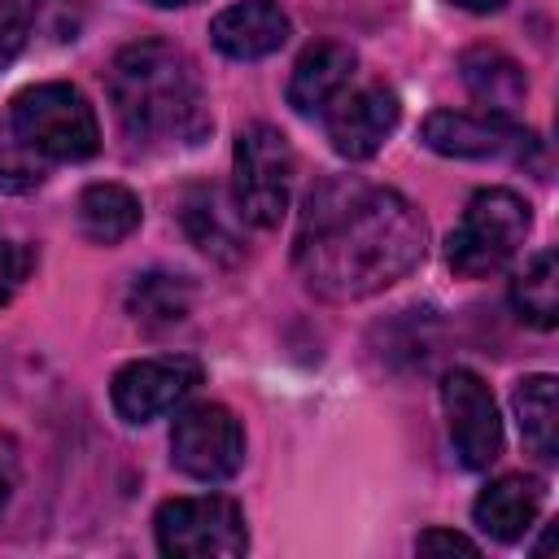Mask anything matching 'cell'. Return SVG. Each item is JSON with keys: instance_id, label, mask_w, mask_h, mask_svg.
<instances>
[{"instance_id": "cell-1", "label": "cell", "mask_w": 559, "mask_h": 559, "mask_svg": "<svg viewBox=\"0 0 559 559\" xmlns=\"http://www.w3.org/2000/svg\"><path fill=\"white\" fill-rule=\"evenodd\" d=\"M424 245L428 227L402 192L341 175L306 197L293 258L319 297L358 301L419 266Z\"/></svg>"}, {"instance_id": "cell-2", "label": "cell", "mask_w": 559, "mask_h": 559, "mask_svg": "<svg viewBox=\"0 0 559 559\" xmlns=\"http://www.w3.org/2000/svg\"><path fill=\"white\" fill-rule=\"evenodd\" d=\"M118 127L140 148H188L210 135V105L192 57L166 39L127 44L105 74Z\"/></svg>"}, {"instance_id": "cell-3", "label": "cell", "mask_w": 559, "mask_h": 559, "mask_svg": "<svg viewBox=\"0 0 559 559\" xmlns=\"http://www.w3.org/2000/svg\"><path fill=\"white\" fill-rule=\"evenodd\" d=\"M9 127L35 157H52V162L92 157L100 144L96 109L70 83H35L17 92L9 109Z\"/></svg>"}, {"instance_id": "cell-4", "label": "cell", "mask_w": 559, "mask_h": 559, "mask_svg": "<svg viewBox=\"0 0 559 559\" xmlns=\"http://www.w3.org/2000/svg\"><path fill=\"white\" fill-rule=\"evenodd\" d=\"M528 227H533V214H528L524 197H515L511 188H480L467 201L459 227L450 231L445 258H450L454 275L480 280L520 253Z\"/></svg>"}, {"instance_id": "cell-5", "label": "cell", "mask_w": 559, "mask_h": 559, "mask_svg": "<svg viewBox=\"0 0 559 559\" xmlns=\"http://www.w3.org/2000/svg\"><path fill=\"white\" fill-rule=\"evenodd\" d=\"M293 175H297V157H293V148H288L280 127L253 122V127H245L236 135L231 192H236V210H240L245 223L275 227L288 214Z\"/></svg>"}, {"instance_id": "cell-6", "label": "cell", "mask_w": 559, "mask_h": 559, "mask_svg": "<svg viewBox=\"0 0 559 559\" xmlns=\"http://www.w3.org/2000/svg\"><path fill=\"white\" fill-rule=\"evenodd\" d=\"M153 533H157V550L170 559H236L249 550L245 515L223 493L162 502Z\"/></svg>"}, {"instance_id": "cell-7", "label": "cell", "mask_w": 559, "mask_h": 559, "mask_svg": "<svg viewBox=\"0 0 559 559\" xmlns=\"http://www.w3.org/2000/svg\"><path fill=\"white\" fill-rule=\"evenodd\" d=\"M170 463L192 480H227L245 463V428L218 402H197L175 415L170 428Z\"/></svg>"}, {"instance_id": "cell-8", "label": "cell", "mask_w": 559, "mask_h": 559, "mask_svg": "<svg viewBox=\"0 0 559 559\" xmlns=\"http://www.w3.org/2000/svg\"><path fill=\"white\" fill-rule=\"evenodd\" d=\"M424 144L441 157H467V162H528L537 153V135L507 114H463V109H437L424 118Z\"/></svg>"}, {"instance_id": "cell-9", "label": "cell", "mask_w": 559, "mask_h": 559, "mask_svg": "<svg viewBox=\"0 0 559 559\" xmlns=\"http://www.w3.org/2000/svg\"><path fill=\"white\" fill-rule=\"evenodd\" d=\"M201 384V362L188 354H162V358H135L114 376V411L127 424H148L166 411H175L192 389Z\"/></svg>"}, {"instance_id": "cell-10", "label": "cell", "mask_w": 559, "mask_h": 559, "mask_svg": "<svg viewBox=\"0 0 559 559\" xmlns=\"http://www.w3.org/2000/svg\"><path fill=\"white\" fill-rule=\"evenodd\" d=\"M441 411H445V428H450V441L463 467H489L502 454V419H498L489 384L476 371L454 367L441 380Z\"/></svg>"}, {"instance_id": "cell-11", "label": "cell", "mask_w": 559, "mask_h": 559, "mask_svg": "<svg viewBox=\"0 0 559 559\" xmlns=\"http://www.w3.org/2000/svg\"><path fill=\"white\" fill-rule=\"evenodd\" d=\"M397 96L393 87L384 83H362V87H345L319 118L328 127V140L332 148L345 157V162H367L397 127Z\"/></svg>"}, {"instance_id": "cell-12", "label": "cell", "mask_w": 559, "mask_h": 559, "mask_svg": "<svg viewBox=\"0 0 559 559\" xmlns=\"http://www.w3.org/2000/svg\"><path fill=\"white\" fill-rule=\"evenodd\" d=\"M210 39L231 61H258L284 48L288 39V13L275 0H236L210 22Z\"/></svg>"}, {"instance_id": "cell-13", "label": "cell", "mask_w": 559, "mask_h": 559, "mask_svg": "<svg viewBox=\"0 0 559 559\" xmlns=\"http://www.w3.org/2000/svg\"><path fill=\"white\" fill-rule=\"evenodd\" d=\"M354 66H358V57L345 44L323 39V44L306 48L288 79V105L297 114H323L354 83Z\"/></svg>"}, {"instance_id": "cell-14", "label": "cell", "mask_w": 559, "mask_h": 559, "mask_svg": "<svg viewBox=\"0 0 559 559\" xmlns=\"http://www.w3.org/2000/svg\"><path fill=\"white\" fill-rule=\"evenodd\" d=\"M537 511H542V480L533 476H498L480 489L472 507L480 533H489L493 542H520L533 528Z\"/></svg>"}, {"instance_id": "cell-15", "label": "cell", "mask_w": 559, "mask_h": 559, "mask_svg": "<svg viewBox=\"0 0 559 559\" xmlns=\"http://www.w3.org/2000/svg\"><path fill=\"white\" fill-rule=\"evenodd\" d=\"M140 227V197L122 183H92L79 197V231L92 245H118Z\"/></svg>"}, {"instance_id": "cell-16", "label": "cell", "mask_w": 559, "mask_h": 559, "mask_svg": "<svg viewBox=\"0 0 559 559\" xmlns=\"http://www.w3.org/2000/svg\"><path fill=\"white\" fill-rule=\"evenodd\" d=\"M511 406H515L524 445L542 463H555L559 459V397H555V376H528V380H520L515 393H511Z\"/></svg>"}, {"instance_id": "cell-17", "label": "cell", "mask_w": 559, "mask_h": 559, "mask_svg": "<svg viewBox=\"0 0 559 559\" xmlns=\"http://www.w3.org/2000/svg\"><path fill=\"white\" fill-rule=\"evenodd\" d=\"M463 83L476 100H485L489 114H507L524 100V74L511 57L493 52V48H472L463 57Z\"/></svg>"}, {"instance_id": "cell-18", "label": "cell", "mask_w": 559, "mask_h": 559, "mask_svg": "<svg viewBox=\"0 0 559 559\" xmlns=\"http://www.w3.org/2000/svg\"><path fill=\"white\" fill-rule=\"evenodd\" d=\"M511 306L524 323L533 328H555L559 319V266H555V249H542L515 280H511Z\"/></svg>"}, {"instance_id": "cell-19", "label": "cell", "mask_w": 559, "mask_h": 559, "mask_svg": "<svg viewBox=\"0 0 559 559\" xmlns=\"http://www.w3.org/2000/svg\"><path fill=\"white\" fill-rule=\"evenodd\" d=\"M183 227H188V236H192L205 253H214V258H223V262H236V258H240V240H236V231L223 227L218 201H214L210 188L188 192V201H183Z\"/></svg>"}, {"instance_id": "cell-20", "label": "cell", "mask_w": 559, "mask_h": 559, "mask_svg": "<svg viewBox=\"0 0 559 559\" xmlns=\"http://www.w3.org/2000/svg\"><path fill=\"white\" fill-rule=\"evenodd\" d=\"M131 310L144 323H153V319L157 323H175L188 310V288L175 275H144L135 284V293H131Z\"/></svg>"}, {"instance_id": "cell-21", "label": "cell", "mask_w": 559, "mask_h": 559, "mask_svg": "<svg viewBox=\"0 0 559 559\" xmlns=\"http://www.w3.org/2000/svg\"><path fill=\"white\" fill-rule=\"evenodd\" d=\"M44 183V166L35 162V153L13 135V127L0 135V188L4 192H31Z\"/></svg>"}, {"instance_id": "cell-22", "label": "cell", "mask_w": 559, "mask_h": 559, "mask_svg": "<svg viewBox=\"0 0 559 559\" xmlns=\"http://www.w3.org/2000/svg\"><path fill=\"white\" fill-rule=\"evenodd\" d=\"M26 48V9L17 0H0V74Z\"/></svg>"}, {"instance_id": "cell-23", "label": "cell", "mask_w": 559, "mask_h": 559, "mask_svg": "<svg viewBox=\"0 0 559 559\" xmlns=\"http://www.w3.org/2000/svg\"><path fill=\"white\" fill-rule=\"evenodd\" d=\"M26 271H31V249L17 240H0V306L22 288Z\"/></svg>"}, {"instance_id": "cell-24", "label": "cell", "mask_w": 559, "mask_h": 559, "mask_svg": "<svg viewBox=\"0 0 559 559\" xmlns=\"http://www.w3.org/2000/svg\"><path fill=\"white\" fill-rule=\"evenodd\" d=\"M415 550H419V555H480L472 537L450 533V528H428V533H419Z\"/></svg>"}, {"instance_id": "cell-25", "label": "cell", "mask_w": 559, "mask_h": 559, "mask_svg": "<svg viewBox=\"0 0 559 559\" xmlns=\"http://www.w3.org/2000/svg\"><path fill=\"white\" fill-rule=\"evenodd\" d=\"M450 4H459V9H467V13H493V9H502L507 0H450Z\"/></svg>"}, {"instance_id": "cell-26", "label": "cell", "mask_w": 559, "mask_h": 559, "mask_svg": "<svg viewBox=\"0 0 559 559\" xmlns=\"http://www.w3.org/2000/svg\"><path fill=\"white\" fill-rule=\"evenodd\" d=\"M148 4H162V9H175V4H188V0H148Z\"/></svg>"}, {"instance_id": "cell-27", "label": "cell", "mask_w": 559, "mask_h": 559, "mask_svg": "<svg viewBox=\"0 0 559 559\" xmlns=\"http://www.w3.org/2000/svg\"><path fill=\"white\" fill-rule=\"evenodd\" d=\"M0 507H4V476H0Z\"/></svg>"}]
</instances>
